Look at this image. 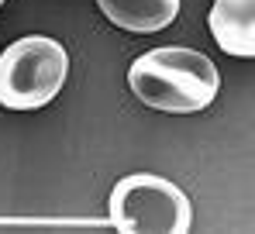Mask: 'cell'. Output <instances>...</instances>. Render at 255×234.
Instances as JSON below:
<instances>
[{
	"label": "cell",
	"instance_id": "obj_1",
	"mask_svg": "<svg viewBox=\"0 0 255 234\" xmlns=\"http://www.w3.org/2000/svg\"><path fill=\"white\" fill-rule=\"evenodd\" d=\"M128 86L152 111L197 114L214 104V97L221 90V73L204 52L166 45V48H152L131 62Z\"/></svg>",
	"mask_w": 255,
	"mask_h": 234
},
{
	"label": "cell",
	"instance_id": "obj_2",
	"mask_svg": "<svg viewBox=\"0 0 255 234\" xmlns=\"http://www.w3.org/2000/svg\"><path fill=\"white\" fill-rule=\"evenodd\" d=\"M69 76V55L55 38L28 35L0 55V107L38 111L52 104Z\"/></svg>",
	"mask_w": 255,
	"mask_h": 234
},
{
	"label": "cell",
	"instance_id": "obj_3",
	"mask_svg": "<svg viewBox=\"0 0 255 234\" xmlns=\"http://www.w3.org/2000/svg\"><path fill=\"white\" fill-rule=\"evenodd\" d=\"M107 221L121 234H186L193 207L176 183L152 172H131L111 190Z\"/></svg>",
	"mask_w": 255,
	"mask_h": 234
},
{
	"label": "cell",
	"instance_id": "obj_4",
	"mask_svg": "<svg viewBox=\"0 0 255 234\" xmlns=\"http://www.w3.org/2000/svg\"><path fill=\"white\" fill-rule=\"evenodd\" d=\"M211 31L228 55H255V0H214Z\"/></svg>",
	"mask_w": 255,
	"mask_h": 234
},
{
	"label": "cell",
	"instance_id": "obj_5",
	"mask_svg": "<svg viewBox=\"0 0 255 234\" xmlns=\"http://www.w3.org/2000/svg\"><path fill=\"white\" fill-rule=\"evenodd\" d=\"M104 17L125 31H162L179 14V0H97Z\"/></svg>",
	"mask_w": 255,
	"mask_h": 234
},
{
	"label": "cell",
	"instance_id": "obj_6",
	"mask_svg": "<svg viewBox=\"0 0 255 234\" xmlns=\"http://www.w3.org/2000/svg\"><path fill=\"white\" fill-rule=\"evenodd\" d=\"M0 3H3V0H0Z\"/></svg>",
	"mask_w": 255,
	"mask_h": 234
}]
</instances>
